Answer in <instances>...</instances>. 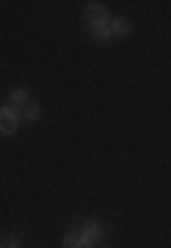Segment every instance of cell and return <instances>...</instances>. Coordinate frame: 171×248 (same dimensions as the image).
<instances>
[{
	"mask_svg": "<svg viewBox=\"0 0 171 248\" xmlns=\"http://www.w3.org/2000/svg\"><path fill=\"white\" fill-rule=\"evenodd\" d=\"M110 31H113V36H127L130 33V22H127L124 17L110 19Z\"/></svg>",
	"mask_w": 171,
	"mask_h": 248,
	"instance_id": "obj_6",
	"label": "cell"
},
{
	"mask_svg": "<svg viewBox=\"0 0 171 248\" xmlns=\"http://www.w3.org/2000/svg\"><path fill=\"white\" fill-rule=\"evenodd\" d=\"M22 246V240L17 237V234H9V237H6V248H19Z\"/></svg>",
	"mask_w": 171,
	"mask_h": 248,
	"instance_id": "obj_9",
	"label": "cell"
},
{
	"mask_svg": "<svg viewBox=\"0 0 171 248\" xmlns=\"http://www.w3.org/2000/svg\"><path fill=\"white\" fill-rule=\"evenodd\" d=\"M28 99H31V97H28V89H14V91H11V105H14V108H19V105L25 108Z\"/></svg>",
	"mask_w": 171,
	"mask_h": 248,
	"instance_id": "obj_8",
	"label": "cell"
},
{
	"mask_svg": "<svg viewBox=\"0 0 171 248\" xmlns=\"http://www.w3.org/2000/svg\"><path fill=\"white\" fill-rule=\"evenodd\" d=\"M19 119H22V110L19 108H14L9 102V105L0 108V133L3 135H14L19 127Z\"/></svg>",
	"mask_w": 171,
	"mask_h": 248,
	"instance_id": "obj_1",
	"label": "cell"
},
{
	"mask_svg": "<svg viewBox=\"0 0 171 248\" xmlns=\"http://www.w3.org/2000/svg\"><path fill=\"white\" fill-rule=\"evenodd\" d=\"M0 248H6V243H3V240H0Z\"/></svg>",
	"mask_w": 171,
	"mask_h": 248,
	"instance_id": "obj_10",
	"label": "cell"
},
{
	"mask_svg": "<svg viewBox=\"0 0 171 248\" xmlns=\"http://www.w3.org/2000/svg\"><path fill=\"white\" fill-rule=\"evenodd\" d=\"M102 17H108V11H105L102 3H89V6H86V19H89V22H97V19H102Z\"/></svg>",
	"mask_w": 171,
	"mask_h": 248,
	"instance_id": "obj_4",
	"label": "cell"
},
{
	"mask_svg": "<svg viewBox=\"0 0 171 248\" xmlns=\"http://www.w3.org/2000/svg\"><path fill=\"white\" fill-rule=\"evenodd\" d=\"M22 119H25V122H39V119H42V108L28 102V105L22 108Z\"/></svg>",
	"mask_w": 171,
	"mask_h": 248,
	"instance_id": "obj_7",
	"label": "cell"
},
{
	"mask_svg": "<svg viewBox=\"0 0 171 248\" xmlns=\"http://www.w3.org/2000/svg\"><path fill=\"white\" fill-rule=\"evenodd\" d=\"M89 25H91V36H94L97 42H108V39H113L110 17H102V19H97V22H89Z\"/></svg>",
	"mask_w": 171,
	"mask_h": 248,
	"instance_id": "obj_3",
	"label": "cell"
},
{
	"mask_svg": "<svg viewBox=\"0 0 171 248\" xmlns=\"http://www.w3.org/2000/svg\"><path fill=\"white\" fill-rule=\"evenodd\" d=\"M61 248H91V246L83 243V237L78 234V232H69V234L61 240Z\"/></svg>",
	"mask_w": 171,
	"mask_h": 248,
	"instance_id": "obj_5",
	"label": "cell"
},
{
	"mask_svg": "<svg viewBox=\"0 0 171 248\" xmlns=\"http://www.w3.org/2000/svg\"><path fill=\"white\" fill-rule=\"evenodd\" d=\"M78 234H80L83 237V243H86V246H97L99 240L105 237V229H102V226H99V221H86V223H80V229H78Z\"/></svg>",
	"mask_w": 171,
	"mask_h": 248,
	"instance_id": "obj_2",
	"label": "cell"
}]
</instances>
